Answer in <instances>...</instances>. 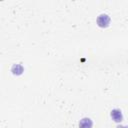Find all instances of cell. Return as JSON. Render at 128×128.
<instances>
[{"instance_id": "5", "label": "cell", "mask_w": 128, "mask_h": 128, "mask_svg": "<svg viewBox=\"0 0 128 128\" xmlns=\"http://www.w3.org/2000/svg\"><path fill=\"white\" fill-rule=\"evenodd\" d=\"M119 128H128V127H119Z\"/></svg>"}, {"instance_id": "3", "label": "cell", "mask_w": 128, "mask_h": 128, "mask_svg": "<svg viewBox=\"0 0 128 128\" xmlns=\"http://www.w3.org/2000/svg\"><path fill=\"white\" fill-rule=\"evenodd\" d=\"M80 128H91L92 127V121L89 118H84L79 123Z\"/></svg>"}, {"instance_id": "2", "label": "cell", "mask_w": 128, "mask_h": 128, "mask_svg": "<svg viewBox=\"0 0 128 128\" xmlns=\"http://www.w3.org/2000/svg\"><path fill=\"white\" fill-rule=\"evenodd\" d=\"M111 117L113 118L114 121H116V122H120V121L122 120V114H121V111H120V110H117V109L113 110V111L111 112Z\"/></svg>"}, {"instance_id": "4", "label": "cell", "mask_w": 128, "mask_h": 128, "mask_svg": "<svg viewBox=\"0 0 128 128\" xmlns=\"http://www.w3.org/2000/svg\"><path fill=\"white\" fill-rule=\"evenodd\" d=\"M12 71H13V73H15V71H18V74H21L22 71H23V67L21 65H18V64L14 65L13 68H12Z\"/></svg>"}, {"instance_id": "1", "label": "cell", "mask_w": 128, "mask_h": 128, "mask_svg": "<svg viewBox=\"0 0 128 128\" xmlns=\"http://www.w3.org/2000/svg\"><path fill=\"white\" fill-rule=\"evenodd\" d=\"M109 21H110L109 17H108L107 15H105V14L100 15V16L98 17V19H97V23H98V25H99L100 27H106V26L109 24Z\"/></svg>"}]
</instances>
